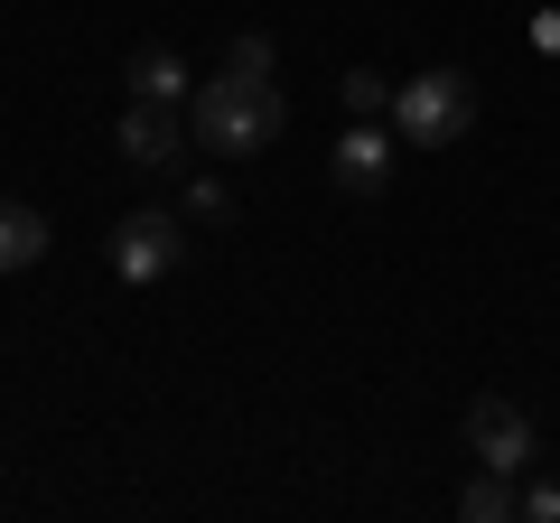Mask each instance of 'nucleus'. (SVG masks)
<instances>
[{"label":"nucleus","mask_w":560,"mask_h":523,"mask_svg":"<svg viewBox=\"0 0 560 523\" xmlns=\"http://www.w3.org/2000/svg\"><path fill=\"white\" fill-rule=\"evenodd\" d=\"M337 187L346 197H383V187H393V131H383V121H355L337 141Z\"/></svg>","instance_id":"423d86ee"},{"label":"nucleus","mask_w":560,"mask_h":523,"mask_svg":"<svg viewBox=\"0 0 560 523\" xmlns=\"http://www.w3.org/2000/svg\"><path fill=\"white\" fill-rule=\"evenodd\" d=\"M346 113L355 121H393V75H383V66H355V75H346Z\"/></svg>","instance_id":"9d476101"},{"label":"nucleus","mask_w":560,"mask_h":523,"mask_svg":"<svg viewBox=\"0 0 560 523\" xmlns=\"http://www.w3.org/2000/svg\"><path fill=\"white\" fill-rule=\"evenodd\" d=\"M187 216H197V224H224V216H234V197H224L215 178H197V187H187Z\"/></svg>","instance_id":"f8f14e48"},{"label":"nucleus","mask_w":560,"mask_h":523,"mask_svg":"<svg viewBox=\"0 0 560 523\" xmlns=\"http://www.w3.org/2000/svg\"><path fill=\"white\" fill-rule=\"evenodd\" d=\"M178 253H187V224L168 216V206H140V216L113 224V271L121 281H160Z\"/></svg>","instance_id":"20e7f679"},{"label":"nucleus","mask_w":560,"mask_h":523,"mask_svg":"<svg viewBox=\"0 0 560 523\" xmlns=\"http://www.w3.org/2000/svg\"><path fill=\"white\" fill-rule=\"evenodd\" d=\"M187 131H197L206 160H253V150L280 141V84H271V75H234V66H224L215 84L187 94Z\"/></svg>","instance_id":"f257e3e1"},{"label":"nucleus","mask_w":560,"mask_h":523,"mask_svg":"<svg viewBox=\"0 0 560 523\" xmlns=\"http://www.w3.org/2000/svg\"><path fill=\"white\" fill-rule=\"evenodd\" d=\"M28 262H47V216L0 197V271H28Z\"/></svg>","instance_id":"0eeeda50"},{"label":"nucleus","mask_w":560,"mask_h":523,"mask_svg":"<svg viewBox=\"0 0 560 523\" xmlns=\"http://www.w3.org/2000/svg\"><path fill=\"white\" fill-rule=\"evenodd\" d=\"M187 113L178 103H150V94H131V113H121V160L131 168H178L187 160Z\"/></svg>","instance_id":"39448f33"},{"label":"nucleus","mask_w":560,"mask_h":523,"mask_svg":"<svg viewBox=\"0 0 560 523\" xmlns=\"http://www.w3.org/2000/svg\"><path fill=\"white\" fill-rule=\"evenodd\" d=\"M533 47H541V57H560V10H533Z\"/></svg>","instance_id":"4468645a"},{"label":"nucleus","mask_w":560,"mask_h":523,"mask_svg":"<svg viewBox=\"0 0 560 523\" xmlns=\"http://www.w3.org/2000/svg\"><path fill=\"white\" fill-rule=\"evenodd\" d=\"M131 94H150V103H187V94H197L187 66H178V47H140V57H131Z\"/></svg>","instance_id":"1a4fd4ad"},{"label":"nucleus","mask_w":560,"mask_h":523,"mask_svg":"<svg viewBox=\"0 0 560 523\" xmlns=\"http://www.w3.org/2000/svg\"><path fill=\"white\" fill-rule=\"evenodd\" d=\"M458 514L467 523H504V514H523V486L504 477V467H477V477L458 486Z\"/></svg>","instance_id":"6e6552de"},{"label":"nucleus","mask_w":560,"mask_h":523,"mask_svg":"<svg viewBox=\"0 0 560 523\" xmlns=\"http://www.w3.org/2000/svg\"><path fill=\"white\" fill-rule=\"evenodd\" d=\"M523 514H533V523H560V477H533V486H523Z\"/></svg>","instance_id":"ddd939ff"},{"label":"nucleus","mask_w":560,"mask_h":523,"mask_svg":"<svg viewBox=\"0 0 560 523\" xmlns=\"http://www.w3.org/2000/svg\"><path fill=\"white\" fill-rule=\"evenodd\" d=\"M224 66H234V75H271V38H261V28H243V38L224 47Z\"/></svg>","instance_id":"9b49d317"},{"label":"nucleus","mask_w":560,"mask_h":523,"mask_svg":"<svg viewBox=\"0 0 560 523\" xmlns=\"http://www.w3.org/2000/svg\"><path fill=\"white\" fill-rule=\"evenodd\" d=\"M467 458H477V467H504V477L533 467V421H523L514 393H477V403H467Z\"/></svg>","instance_id":"7ed1b4c3"},{"label":"nucleus","mask_w":560,"mask_h":523,"mask_svg":"<svg viewBox=\"0 0 560 523\" xmlns=\"http://www.w3.org/2000/svg\"><path fill=\"white\" fill-rule=\"evenodd\" d=\"M467 121H477V84H467L458 66H430V75L393 84V141L448 150V141H467Z\"/></svg>","instance_id":"f03ea898"}]
</instances>
